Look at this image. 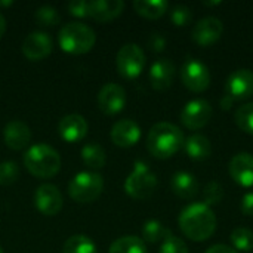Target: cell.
Masks as SVG:
<instances>
[{
	"mask_svg": "<svg viewBox=\"0 0 253 253\" xmlns=\"http://www.w3.org/2000/svg\"><path fill=\"white\" fill-rule=\"evenodd\" d=\"M178 222L185 237L194 242L211 239L216 230V216L205 203H193L182 209Z\"/></svg>",
	"mask_w": 253,
	"mask_h": 253,
	"instance_id": "1",
	"label": "cell"
},
{
	"mask_svg": "<svg viewBox=\"0 0 253 253\" xmlns=\"http://www.w3.org/2000/svg\"><path fill=\"white\" fill-rule=\"evenodd\" d=\"M185 138L182 130L169 122L156 123L147 136V148L156 159H169L184 147Z\"/></svg>",
	"mask_w": 253,
	"mask_h": 253,
	"instance_id": "2",
	"label": "cell"
},
{
	"mask_svg": "<svg viewBox=\"0 0 253 253\" xmlns=\"http://www.w3.org/2000/svg\"><path fill=\"white\" fill-rule=\"evenodd\" d=\"M27 170L37 178H52L61 169V157L55 148L46 144H36L24 154Z\"/></svg>",
	"mask_w": 253,
	"mask_h": 253,
	"instance_id": "3",
	"label": "cell"
},
{
	"mask_svg": "<svg viewBox=\"0 0 253 253\" xmlns=\"http://www.w3.org/2000/svg\"><path fill=\"white\" fill-rule=\"evenodd\" d=\"M58 42L64 52L80 55V53L89 52L93 47L96 42V34L86 24L70 22V24H65L59 30Z\"/></svg>",
	"mask_w": 253,
	"mask_h": 253,
	"instance_id": "4",
	"label": "cell"
},
{
	"mask_svg": "<svg viewBox=\"0 0 253 253\" xmlns=\"http://www.w3.org/2000/svg\"><path fill=\"white\" fill-rule=\"evenodd\" d=\"M157 187V176L153 170L141 160L135 162L132 173L125 182V191L135 200H145L151 197Z\"/></svg>",
	"mask_w": 253,
	"mask_h": 253,
	"instance_id": "5",
	"label": "cell"
},
{
	"mask_svg": "<svg viewBox=\"0 0 253 253\" xmlns=\"http://www.w3.org/2000/svg\"><path fill=\"white\" fill-rule=\"evenodd\" d=\"M104 190V179L96 172H80L68 184V194L77 203L95 202Z\"/></svg>",
	"mask_w": 253,
	"mask_h": 253,
	"instance_id": "6",
	"label": "cell"
},
{
	"mask_svg": "<svg viewBox=\"0 0 253 253\" xmlns=\"http://www.w3.org/2000/svg\"><path fill=\"white\" fill-rule=\"evenodd\" d=\"M116 65L125 79H136L145 67V53L138 44L127 43L117 52Z\"/></svg>",
	"mask_w": 253,
	"mask_h": 253,
	"instance_id": "7",
	"label": "cell"
},
{
	"mask_svg": "<svg viewBox=\"0 0 253 253\" xmlns=\"http://www.w3.org/2000/svg\"><path fill=\"white\" fill-rule=\"evenodd\" d=\"M181 79L191 92H205L211 84L209 68L199 59H188L181 68Z\"/></svg>",
	"mask_w": 253,
	"mask_h": 253,
	"instance_id": "8",
	"label": "cell"
},
{
	"mask_svg": "<svg viewBox=\"0 0 253 253\" xmlns=\"http://www.w3.org/2000/svg\"><path fill=\"white\" fill-rule=\"evenodd\" d=\"M212 117V105L206 99H193L181 111V122L190 130L205 127Z\"/></svg>",
	"mask_w": 253,
	"mask_h": 253,
	"instance_id": "9",
	"label": "cell"
},
{
	"mask_svg": "<svg viewBox=\"0 0 253 253\" xmlns=\"http://www.w3.org/2000/svg\"><path fill=\"white\" fill-rule=\"evenodd\" d=\"M37 211L46 216H55L62 209V194L53 184H43L34 193Z\"/></svg>",
	"mask_w": 253,
	"mask_h": 253,
	"instance_id": "10",
	"label": "cell"
},
{
	"mask_svg": "<svg viewBox=\"0 0 253 253\" xmlns=\"http://www.w3.org/2000/svg\"><path fill=\"white\" fill-rule=\"evenodd\" d=\"M99 110L107 116H114L123 110L126 105V90L116 83H108L102 86L98 93Z\"/></svg>",
	"mask_w": 253,
	"mask_h": 253,
	"instance_id": "11",
	"label": "cell"
},
{
	"mask_svg": "<svg viewBox=\"0 0 253 253\" xmlns=\"http://www.w3.org/2000/svg\"><path fill=\"white\" fill-rule=\"evenodd\" d=\"M227 95L234 101H243L253 95V71L248 68H240L231 73L225 84Z\"/></svg>",
	"mask_w": 253,
	"mask_h": 253,
	"instance_id": "12",
	"label": "cell"
},
{
	"mask_svg": "<svg viewBox=\"0 0 253 253\" xmlns=\"http://www.w3.org/2000/svg\"><path fill=\"white\" fill-rule=\"evenodd\" d=\"M224 31L222 21L215 16H206L200 19L193 28V42L199 46H212L215 44Z\"/></svg>",
	"mask_w": 253,
	"mask_h": 253,
	"instance_id": "13",
	"label": "cell"
},
{
	"mask_svg": "<svg viewBox=\"0 0 253 253\" xmlns=\"http://www.w3.org/2000/svg\"><path fill=\"white\" fill-rule=\"evenodd\" d=\"M53 47L52 39L43 31L30 33L22 42V53L30 61H40L50 55Z\"/></svg>",
	"mask_w": 253,
	"mask_h": 253,
	"instance_id": "14",
	"label": "cell"
},
{
	"mask_svg": "<svg viewBox=\"0 0 253 253\" xmlns=\"http://www.w3.org/2000/svg\"><path fill=\"white\" fill-rule=\"evenodd\" d=\"M231 178L245 188H253V156L249 153H239L230 162Z\"/></svg>",
	"mask_w": 253,
	"mask_h": 253,
	"instance_id": "15",
	"label": "cell"
},
{
	"mask_svg": "<svg viewBox=\"0 0 253 253\" xmlns=\"http://www.w3.org/2000/svg\"><path fill=\"white\" fill-rule=\"evenodd\" d=\"M58 132L67 142H79L87 133V122L80 114H67L59 120Z\"/></svg>",
	"mask_w": 253,
	"mask_h": 253,
	"instance_id": "16",
	"label": "cell"
},
{
	"mask_svg": "<svg viewBox=\"0 0 253 253\" xmlns=\"http://www.w3.org/2000/svg\"><path fill=\"white\" fill-rule=\"evenodd\" d=\"M141 138V127L136 122L125 119L114 123L111 129V141L123 148L133 147Z\"/></svg>",
	"mask_w": 253,
	"mask_h": 253,
	"instance_id": "17",
	"label": "cell"
},
{
	"mask_svg": "<svg viewBox=\"0 0 253 253\" xmlns=\"http://www.w3.org/2000/svg\"><path fill=\"white\" fill-rule=\"evenodd\" d=\"M175 77V64L168 58L157 59L150 68V83L156 90H166L170 87Z\"/></svg>",
	"mask_w": 253,
	"mask_h": 253,
	"instance_id": "18",
	"label": "cell"
},
{
	"mask_svg": "<svg viewBox=\"0 0 253 253\" xmlns=\"http://www.w3.org/2000/svg\"><path fill=\"white\" fill-rule=\"evenodd\" d=\"M3 138L6 145L10 150L19 151L22 148H25L30 141H31V130L30 127L21 122V120H12L4 126L3 130Z\"/></svg>",
	"mask_w": 253,
	"mask_h": 253,
	"instance_id": "19",
	"label": "cell"
},
{
	"mask_svg": "<svg viewBox=\"0 0 253 253\" xmlns=\"http://www.w3.org/2000/svg\"><path fill=\"white\" fill-rule=\"evenodd\" d=\"M125 9L122 0H92L89 1V16L98 22H108L117 18Z\"/></svg>",
	"mask_w": 253,
	"mask_h": 253,
	"instance_id": "20",
	"label": "cell"
},
{
	"mask_svg": "<svg viewBox=\"0 0 253 253\" xmlns=\"http://www.w3.org/2000/svg\"><path fill=\"white\" fill-rule=\"evenodd\" d=\"M170 188L178 197L190 200L199 193V182L188 172H176L170 179Z\"/></svg>",
	"mask_w": 253,
	"mask_h": 253,
	"instance_id": "21",
	"label": "cell"
},
{
	"mask_svg": "<svg viewBox=\"0 0 253 253\" xmlns=\"http://www.w3.org/2000/svg\"><path fill=\"white\" fill-rule=\"evenodd\" d=\"M185 153L188 154L190 159L193 160H205L211 157L212 154V145L211 141L203 136V135H191L185 139L184 142Z\"/></svg>",
	"mask_w": 253,
	"mask_h": 253,
	"instance_id": "22",
	"label": "cell"
},
{
	"mask_svg": "<svg viewBox=\"0 0 253 253\" xmlns=\"http://www.w3.org/2000/svg\"><path fill=\"white\" fill-rule=\"evenodd\" d=\"M169 7V3L166 0H135L133 9L138 15L148 18V19H157L166 13Z\"/></svg>",
	"mask_w": 253,
	"mask_h": 253,
	"instance_id": "23",
	"label": "cell"
},
{
	"mask_svg": "<svg viewBox=\"0 0 253 253\" xmlns=\"http://www.w3.org/2000/svg\"><path fill=\"white\" fill-rule=\"evenodd\" d=\"M108 253H147L142 239L136 236H123L113 242Z\"/></svg>",
	"mask_w": 253,
	"mask_h": 253,
	"instance_id": "24",
	"label": "cell"
},
{
	"mask_svg": "<svg viewBox=\"0 0 253 253\" xmlns=\"http://www.w3.org/2000/svg\"><path fill=\"white\" fill-rule=\"evenodd\" d=\"M82 160L90 169H101L107 162V156L101 145L87 144L82 148Z\"/></svg>",
	"mask_w": 253,
	"mask_h": 253,
	"instance_id": "25",
	"label": "cell"
},
{
	"mask_svg": "<svg viewBox=\"0 0 253 253\" xmlns=\"http://www.w3.org/2000/svg\"><path fill=\"white\" fill-rule=\"evenodd\" d=\"M62 253H98L95 243L84 234L71 236L62 248Z\"/></svg>",
	"mask_w": 253,
	"mask_h": 253,
	"instance_id": "26",
	"label": "cell"
},
{
	"mask_svg": "<svg viewBox=\"0 0 253 253\" xmlns=\"http://www.w3.org/2000/svg\"><path fill=\"white\" fill-rule=\"evenodd\" d=\"M230 240H231L234 249H237V251L251 252L253 249V231H251L249 228H243V227L236 228L231 233Z\"/></svg>",
	"mask_w": 253,
	"mask_h": 253,
	"instance_id": "27",
	"label": "cell"
},
{
	"mask_svg": "<svg viewBox=\"0 0 253 253\" xmlns=\"http://www.w3.org/2000/svg\"><path fill=\"white\" fill-rule=\"evenodd\" d=\"M168 230L163 227L162 222L156 221V219H150L144 224L142 227V237L145 242L148 243H157V242H163V239L166 237Z\"/></svg>",
	"mask_w": 253,
	"mask_h": 253,
	"instance_id": "28",
	"label": "cell"
},
{
	"mask_svg": "<svg viewBox=\"0 0 253 253\" xmlns=\"http://www.w3.org/2000/svg\"><path fill=\"white\" fill-rule=\"evenodd\" d=\"M234 119H236L237 126L243 132H246L249 135H253V102H249V104H245V105L239 107L237 111H236Z\"/></svg>",
	"mask_w": 253,
	"mask_h": 253,
	"instance_id": "29",
	"label": "cell"
},
{
	"mask_svg": "<svg viewBox=\"0 0 253 253\" xmlns=\"http://www.w3.org/2000/svg\"><path fill=\"white\" fill-rule=\"evenodd\" d=\"M34 18L36 21L40 24V25H44V27H52V25H56L59 24L61 21V16L58 13V10L52 6H40L36 13H34Z\"/></svg>",
	"mask_w": 253,
	"mask_h": 253,
	"instance_id": "30",
	"label": "cell"
},
{
	"mask_svg": "<svg viewBox=\"0 0 253 253\" xmlns=\"http://www.w3.org/2000/svg\"><path fill=\"white\" fill-rule=\"evenodd\" d=\"M19 178V168L15 162H3L0 163V185L9 187L16 182Z\"/></svg>",
	"mask_w": 253,
	"mask_h": 253,
	"instance_id": "31",
	"label": "cell"
},
{
	"mask_svg": "<svg viewBox=\"0 0 253 253\" xmlns=\"http://www.w3.org/2000/svg\"><path fill=\"white\" fill-rule=\"evenodd\" d=\"M159 253H188V248L184 240H181L179 237H176L168 231L166 237L162 242Z\"/></svg>",
	"mask_w": 253,
	"mask_h": 253,
	"instance_id": "32",
	"label": "cell"
},
{
	"mask_svg": "<svg viewBox=\"0 0 253 253\" xmlns=\"http://www.w3.org/2000/svg\"><path fill=\"white\" fill-rule=\"evenodd\" d=\"M224 197V190H222V185L216 181H212L209 182L205 190H203V202L206 206H213V205H218L221 203Z\"/></svg>",
	"mask_w": 253,
	"mask_h": 253,
	"instance_id": "33",
	"label": "cell"
},
{
	"mask_svg": "<svg viewBox=\"0 0 253 253\" xmlns=\"http://www.w3.org/2000/svg\"><path fill=\"white\" fill-rule=\"evenodd\" d=\"M193 19V12L188 6L185 4H176L172 7L170 12V21L176 25V27H185L191 22Z\"/></svg>",
	"mask_w": 253,
	"mask_h": 253,
	"instance_id": "34",
	"label": "cell"
},
{
	"mask_svg": "<svg viewBox=\"0 0 253 253\" xmlns=\"http://www.w3.org/2000/svg\"><path fill=\"white\" fill-rule=\"evenodd\" d=\"M67 9H68V12H70L73 16H77V18L89 16V1H84V0L70 1V3L67 4Z\"/></svg>",
	"mask_w": 253,
	"mask_h": 253,
	"instance_id": "35",
	"label": "cell"
},
{
	"mask_svg": "<svg viewBox=\"0 0 253 253\" xmlns=\"http://www.w3.org/2000/svg\"><path fill=\"white\" fill-rule=\"evenodd\" d=\"M147 44H148V47H150L153 52H163L165 47H166V39H165L163 34H160V33H153V34L148 37Z\"/></svg>",
	"mask_w": 253,
	"mask_h": 253,
	"instance_id": "36",
	"label": "cell"
},
{
	"mask_svg": "<svg viewBox=\"0 0 253 253\" xmlns=\"http://www.w3.org/2000/svg\"><path fill=\"white\" fill-rule=\"evenodd\" d=\"M240 211H242V213L246 215V216H253V191L246 193V194L242 197Z\"/></svg>",
	"mask_w": 253,
	"mask_h": 253,
	"instance_id": "37",
	"label": "cell"
},
{
	"mask_svg": "<svg viewBox=\"0 0 253 253\" xmlns=\"http://www.w3.org/2000/svg\"><path fill=\"white\" fill-rule=\"evenodd\" d=\"M205 253H239L236 249H231L227 245H215L212 248H209Z\"/></svg>",
	"mask_w": 253,
	"mask_h": 253,
	"instance_id": "38",
	"label": "cell"
},
{
	"mask_svg": "<svg viewBox=\"0 0 253 253\" xmlns=\"http://www.w3.org/2000/svg\"><path fill=\"white\" fill-rule=\"evenodd\" d=\"M233 102H234V99H233L231 96L225 95V96L221 99V107H222L224 110H230V108H231V105H233Z\"/></svg>",
	"mask_w": 253,
	"mask_h": 253,
	"instance_id": "39",
	"label": "cell"
},
{
	"mask_svg": "<svg viewBox=\"0 0 253 253\" xmlns=\"http://www.w3.org/2000/svg\"><path fill=\"white\" fill-rule=\"evenodd\" d=\"M4 30H6V19H4V16L0 13V37L4 34Z\"/></svg>",
	"mask_w": 253,
	"mask_h": 253,
	"instance_id": "40",
	"label": "cell"
},
{
	"mask_svg": "<svg viewBox=\"0 0 253 253\" xmlns=\"http://www.w3.org/2000/svg\"><path fill=\"white\" fill-rule=\"evenodd\" d=\"M205 4H206V6H215V4H221V1H212V3H209V1H205Z\"/></svg>",
	"mask_w": 253,
	"mask_h": 253,
	"instance_id": "41",
	"label": "cell"
},
{
	"mask_svg": "<svg viewBox=\"0 0 253 253\" xmlns=\"http://www.w3.org/2000/svg\"><path fill=\"white\" fill-rule=\"evenodd\" d=\"M12 4V1H0V6H9Z\"/></svg>",
	"mask_w": 253,
	"mask_h": 253,
	"instance_id": "42",
	"label": "cell"
},
{
	"mask_svg": "<svg viewBox=\"0 0 253 253\" xmlns=\"http://www.w3.org/2000/svg\"><path fill=\"white\" fill-rule=\"evenodd\" d=\"M0 253H3V249H1V246H0Z\"/></svg>",
	"mask_w": 253,
	"mask_h": 253,
	"instance_id": "43",
	"label": "cell"
}]
</instances>
